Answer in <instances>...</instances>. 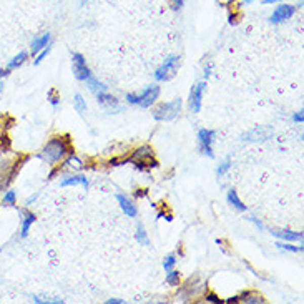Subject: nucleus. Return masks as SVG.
Returning <instances> with one entry per match:
<instances>
[{"label": "nucleus", "mask_w": 304, "mask_h": 304, "mask_svg": "<svg viewBox=\"0 0 304 304\" xmlns=\"http://www.w3.org/2000/svg\"><path fill=\"white\" fill-rule=\"evenodd\" d=\"M67 153H75L70 145V136H53L40 151V158H44L49 165H55L67 157Z\"/></svg>", "instance_id": "1"}, {"label": "nucleus", "mask_w": 304, "mask_h": 304, "mask_svg": "<svg viewBox=\"0 0 304 304\" xmlns=\"http://www.w3.org/2000/svg\"><path fill=\"white\" fill-rule=\"evenodd\" d=\"M158 97H160V88L157 85H151L145 88L143 92H140L138 95H133V93L127 95V100L132 105H140L141 108H148V106H151L155 101L158 100Z\"/></svg>", "instance_id": "2"}, {"label": "nucleus", "mask_w": 304, "mask_h": 304, "mask_svg": "<svg viewBox=\"0 0 304 304\" xmlns=\"http://www.w3.org/2000/svg\"><path fill=\"white\" fill-rule=\"evenodd\" d=\"M128 162L136 165V168H155V166H158L157 160H155V151L148 145L140 146L138 150L128 158Z\"/></svg>", "instance_id": "3"}, {"label": "nucleus", "mask_w": 304, "mask_h": 304, "mask_svg": "<svg viewBox=\"0 0 304 304\" xmlns=\"http://www.w3.org/2000/svg\"><path fill=\"white\" fill-rule=\"evenodd\" d=\"M180 111H181V100L175 98L173 101H170V103L158 105L153 111V117H155V120H158V122H170L175 117L180 115Z\"/></svg>", "instance_id": "4"}, {"label": "nucleus", "mask_w": 304, "mask_h": 304, "mask_svg": "<svg viewBox=\"0 0 304 304\" xmlns=\"http://www.w3.org/2000/svg\"><path fill=\"white\" fill-rule=\"evenodd\" d=\"M178 65H180V57H170L168 60H166L162 67L157 70V73H155V79L158 82H166L170 80L171 77H175L176 70H178Z\"/></svg>", "instance_id": "5"}, {"label": "nucleus", "mask_w": 304, "mask_h": 304, "mask_svg": "<svg viewBox=\"0 0 304 304\" xmlns=\"http://www.w3.org/2000/svg\"><path fill=\"white\" fill-rule=\"evenodd\" d=\"M214 135H216V133H214L213 130H206V128H203V130H200V132H198L200 150H201V153H203V155H206V157H210V158H213V157H214L213 148H211Z\"/></svg>", "instance_id": "6"}, {"label": "nucleus", "mask_w": 304, "mask_h": 304, "mask_svg": "<svg viewBox=\"0 0 304 304\" xmlns=\"http://www.w3.org/2000/svg\"><path fill=\"white\" fill-rule=\"evenodd\" d=\"M273 135H274V130L270 127H256L251 132L244 133L243 140L244 141H266L270 140Z\"/></svg>", "instance_id": "7"}, {"label": "nucleus", "mask_w": 304, "mask_h": 304, "mask_svg": "<svg viewBox=\"0 0 304 304\" xmlns=\"http://www.w3.org/2000/svg\"><path fill=\"white\" fill-rule=\"evenodd\" d=\"M71 63H73V73L79 80H87L88 77H90V68H88V65L85 62V58L80 53H73V57H71Z\"/></svg>", "instance_id": "8"}, {"label": "nucleus", "mask_w": 304, "mask_h": 304, "mask_svg": "<svg viewBox=\"0 0 304 304\" xmlns=\"http://www.w3.org/2000/svg\"><path fill=\"white\" fill-rule=\"evenodd\" d=\"M296 7L294 5H289V4H281L279 7H276V10L273 12V15L270 17V22L271 23H281L284 20L291 19L294 15Z\"/></svg>", "instance_id": "9"}, {"label": "nucleus", "mask_w": 304, "mask_h": 304, "mask_svg": "<svg viewBox=\"0 0 304 304\" xmlns=\"http://www.w3.org/2000/svg\"><path fill=\"white\" fill-rule=\"evenodd\" d=\"M206 83L201 82L198 85H195L189 92V108L193 113H200L201 110V98H203V92H205Z\"/></svg>", "instance_id": "10"}, {"label": "nucleus", "mask_w": 304, "mask_h": 304, "mask_svg": "<svg viewBox=\"0 0 304 304\" xmlns=\"http://www.w3.org/2000/svg\"><path fill=\"white\" fill-rule=\"evenodd\" d=\"M95 95H97L98 103L101 106H105V108H108L110 111H113V108H115V110H122L120 105H118V100L115 97H111V95H108L106 92H100V93H95Z\"/></svg>", "instance_id": "11"}, {"label": "nucleus", "mask_w": 304, "mask_h": 304, "mask_svg": "<svg viewBox=\"0 0 304 304\" xmlns=\"http://www.w3.org/2000/svg\"><path fill=\"white\" fill-rule=\"evenodd\" d=\"M117 200H118V203H120L122 210L125 211V214H127V216H130V218H135L136 216V213H138V211H136V206L127 198V196H125V195H117Z\"/></svg>", "instance_id": "12"}, {"label": "nucleus", "mask_w": 304, "mask_h": 304, "mask_svg": "<svg viewBox=\"0 0 304 304\" xmlns=\"http://www.w3.org/2000/svg\"><path fill=\"white\" fill-rule=\"evenodd\" d=\"M273 235L278 236V238H281V240H284V241H301L302 240V233H297V231L274 230Z\"/></svg>", "instance_id": "13"}, {"label": "nucleus", "mask_w": 304, "mask_h": 304, "mask_svg": "<svg viewBox=\"0 0 304 304\" xmlns=\"http://www.w3.org/2000/svg\"><path fill=\"white\" fill-rule=\"evenodd\" d=\"M49 44H50V33H44L42 37L35 39L32 42V53H33V55H35V53H39L40 50H44Z\"/></svg>", "instance_id": "14"}, {"label": "nucleus", "mask_w": 304, "mask_h": 304, "mask_svg": "<svg viewBox=\"0 0 304 304\" xmlns=\"http://www.w3.org/2000/svg\"><path fill=\"white\" fill-rule=\"evenodd\" d=\"M33 223H35V214L30 213V211H27L25 216H23V221H22V233H20L22 238H27L28 236V231H30V226Z\"/></svg>", "instance_id": "15"}, {"label": "nucleus", "mask_w": 304, "mask_h": 304, "mask_svg": "<svg viewBox=\"0 0 304 304\" xmlns=\"http://www.w3.org/2000/svg\"><path fill=\"white\" fill-rule=\"evenodd\" d=\"M238 301L248 302V304H259V302H264L263 296H259V294H256V293H251V291H246V293H243L240 297H238Z\"/></svg>", "instance_id": "16"}, {"label": "nucleus", "mask_w": 304, "mask_h": 304, "mask_svg": "<svg viewBox=\"0 0 304 304\" xmlns=\"http://www.w3.org/2000/svg\"><path fill=\"white\" fill-rule=\"evenodd\" d=\"M75 184H82V186H88V180L85 176L82 175H75V176H70L67 180L62 181V186H75Z\"/></svg>", "instance_id": "17"}, {"label": "nucleus", "mask_w": 304, "mask_h": 304, "mask_svg": "<svg viewBox=\"0 0 304 304\" xmlns=\"http://www.w3.org/2000/svg\"><path fill=\"white\" fill-rule=\"evenodd\" d=\"M228 201H230V205H233L236 210H240V211H244L246 210V206L243 205L241 203V200L238 198V193H236V189H233L231 188L230 192H228Z\"/></svg>", "instance_id": "18"}, {"label": "nucleus", "mask_w": 304, "mask_h": 304, "mask_svg": "<svg viewBox=\"0 0 304 304\" xmlns=\"http://www.w3.org/2000/svg\"><path fill=\"white\" fill-rule=\"evenodd\" d=\"M87 82H88V85H90V90L93 92V93H100V92H106V87L103 85V83H100L97 79H93V77L90 75L87 79Z\"/></svg>", "instance_id": "19"}, {"label": "nucleus", "mask_w": 304, "mask_h": 304, "mask_svg": "<svg viewBox=\"0 0 304 304\" xmlns=\"http://www.w3.org/2000/svg\"><path fill=\"white\" fill-rule=\"evenodd\" d=\"M25 60H27V53H25V52H20L19 55H15V57L9 62V67H7V68H9V70L17 68V67H19V65H22Z\"/></svg>", "instance_id": "20"}, {"label": "nucleus", "mask_w": 304, "mask_h": 304, "mask_svg": "<svg viewBox=\"0 0 304 304\" xmlns=\"http://www.w3.org/2000/svg\"><path fill=\"white\" fill-rule=\"evenodd\" d=\"M75 110L79 111L80 115H85L87 113V103H85V100H83V97L80 93L75 95Z\"/></svg>", "instance_id": "21"}, {"label": "nucleus", "mask_w": 304, "mask_h": 304, "mask_svg": "<svg viewBox=\"0 0 304 304\" xmlns=\"http://www.w3.org/2000/svg\"><path fill=\"white\" fill-rule=\"evenodd\" d=\"M180 279H181L180 273L175 271V270L168 271V274H166V283H168L170 286H180Z\"/></svg>", "instance_id": "22"}, {"label": "nucleus", "mask_w": 304, "mask_h": 304, "mask_svg": "<svg viewBox=\"0 0 304 304\" xmlns=\"http://www.w3.org/2000/svg\"><path fill=\"white\" fill-rule=\"evenodd\" d=\"M15 201H17V196H15V192H12V189L4 195V200H2L4 206H15Z\"/></svg>", "instance_id": "23"}, {"label": "nucleus", "mask_w": 304, "mask_h": 304, "mask_svg": "<svg viewBox=\"0 0 304 304\" xmlns=\"http://www.w3.org/2000/svg\"><path fill=\"white\" fill-rule=\"evenodd\" d=\"M136 240L140 241V244H148V238H146V231H145V228H143V226L140 224L138 226V230H136Z\"/></svg>", "instance_id": "24"}, {"label": "nucleus", "mask_w": 304, "mask_h": 304, "mask_svg": "<svg viewBox=\"0 0 304 304\" xmlns=\"http://www.w3.org/2000/svg\"><path fill=\"white\" fill-rule=\"evenodd\" d=\"M65 165H68V166H70V165H73V168H83V163L80 162L79 158L75 157L73 153L70 155V158L67 160V162H65Z\"/></svg>", "instance_id": "25"}, {"label": "nucleus", "mask_w": 304, "mask_h": 304, "mask_svg": "<svg viewBox=\"0 0 304 304\" xmlns=\"http://www.w3.org/2000/svg\"><path fill=\"white\" fill-rule=\"evenodd\" d=\"M175 263H176V258H175V256H173V254H170L168 258H165V261H163V266H165L166 273L173 270V266H175Z\"/></svg>", "instance_id": "26"}, {"label": "nucleus", "mask_w": 304, "mask_h": 304, "mask_svg": "<svg viewBox=\"0 0 304 304\" xmlns=\"http://www.w3.org/2000/svg\"><path fill=\"white\" fill-rule=\"evenodd\" d=\"M278 248H281V249H286V251H293V253H297V251H302V246H291V244H286V243H278L276 244Z\"/></svg>", "instance_id": "27"}, {"label": "nucleus", "mask_w": 304, "mask_h": 304, "mask_svg": "<svg viewBox=\"0 0 304 304\" xmlns=\"http://www.w3.org/2000/svg\"><path fill=\"white\" fill-rule=\"evenodd\" d=\"M49 52H50V47H49V45H47L44 50H40V52H39V57L35 58V65H39L42 60H44V58H45L47 55H49Z\"/></svg>", "instance_id": "28"}, {"label": "nucleus", "mask_w": 304, "mask_h": 304, "mask_svg": "<svg viewBox=\"0 0 304 304\" xmlns=\"http://www.w3.org/2000/svg\"><path fill=\"white\" fill-rule=\"evenodd\" d=\"M228 168H230V160H226V162L218 168V175H219V176H223L224 173L228 171Z\"/></svg>", "instance_id": "29"}, {"label": "nucleus", "mask_w": 304, "mask_h": 304, "mask_svg": "<svg viewBox=\"0 0 304 304\" xmlns=\"http://www.w3.org/2000/svg\"><path fill=\"white\" fill-rule=\"evenodd\" d=\"M170 2H171V7L175 9V10L183 7V0H170Z\"/></svg>", "instance_id": "30"}, {"label": "nucleus", "mask_w": 304, "mask_h": 304, "mask_svg": "<svg viewBox=\"0 0 304 304\" xmlns=\"http://www.w3.org/2000/svg\"><path fill=\"white\" fill-rule=\"evenodd\" d=\"M206 301H210V302H221V299L216 296V294H206Z\"/></svg>", "instance_id": "31"}, {"label": "nucleus", "mask_w": 304, "mask_h": 304, "mask_svg": "<svg viewBox=\"0 0 304 304\" xmlns=\"http://www.w3.org/2000/svg\"><path fill=\"white\" fill-rule=\"evenodd\" d=\"M33 301L35 302H55V304H58V302H63L62 299H40V297H33Z\"/></svg>", "instance_id": "32"}, {"label": "nucleus", "mask_w": 304, "mask_h": 304, "mask_svg": "<svg viewBox=\"0 0 304 304\" xmlns=\"http://www.w3.org/2000/svg\"><path fill=\"white\" fill-rule=\"evenodd\" d=\"M304 120V115H302V110L299 111V113H296V115H294V122H302Z\"/></svg>", "instance_id": "33"}, {"label": "nucleus", "mask_w": 304, "mask_h": 304, "mask_svg": "<svg viewBox=\"0 0 304 304\" xmlns=\"http://www.w3.org/2000/svg\"><path fill=\"white\" fill-rule=\"evenodd\" d=\"M58 100H60V98H58V97H53V93H50V101H52V105H58Z\"/></svg>", "instance_id": "34"}, {"label": "nucleus", "mask_w": 304, "mask_h": 304, "mask_svg": "<svg viewBox=\"0 0 304 304\" xmlns=\"http://www.w3.org/2000/svg\"><path fill=\"white\" fill-rule=\"evenodd\" d=\"M135 196H136V198H140V196H145V189H141V192H140V189H136Z\"/></svg>", "instance_id": "35"}, {"label": "nucleus", "mask_w": 304, "mask_h": 304, "mask_svg": "<svg viewBox=\"0 0 304 304\" xmlns=\"http://www.w3.org/2000/svg\"><path fill=\"white\" fill-rule=\"evenodd\" d=\"M264 4H276V2H286V0H263Z\"/></svg>", "instance_id": "36"}, {"label": "nucleus", "mask_w": 304, "mask_h": 304, "mask_svg": "<svg viewBox=\"0 0 304 304\" xmlns=\"http://www.w3.org/2000/svg\"><path fill=\"white\" fill-rule=\"evenodd\" d=\"M106 302H108V304H113V302H115V304H122L123 301H122V299H108Z\"/></svg>", "instance_id": "37"}, {"label": "nucleus", "mask_w": 304, "mask_h": 304, "mask_svg": "<svg viewBox=\"0 0 304 304\" xmlns=\"http://www.w3.org/2000/svg\"><path fill=\"white\" fill-rule=\"evenodd\" d=\"M223 5H230V4H233V2H236V0H219Z\"/></svg>", "instance_id": "38"}, {"label": "nucleus", "mask_w": 304, "mask_h": 304, "mask_svg": "<svg viewBox=\"0 0 304 304\" xmlns=\"http://www.w3.org/2000/svg\"><path fill=\"white\" fill-rule=\"evenodd\" d=\"M254 0H243V5H249V4H253Z\"/></svg>", "instance_id": "39"}, {"label": "nucleus", "mask_w": 304, "mask_h": 304, "mask_svg": "<svg viewBox=\"0 0 304 304\" xmlns=\"http://www.w3.org/2000/svg\"><path fill=\"white\" fill-rule=\"evenodd\" d=\"M88 2V0H80V5H82V7H83V5H85Z\"/></svg>", "instance_id": "40"}]
</instances>
